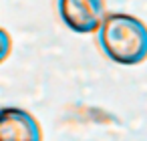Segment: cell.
Instances as JSON below:
<instances>
[{"label":"cell","mask_w":147,"mask_h":141,"mask_svg":"<svg viewBox=\"0 0 147 141\" xmlns=\"http://www.w3.org/2000/svg\"><path fill=\"white\" fill-rule=\"evenodd\" d=\"M0 141H42V127L26 109L4 107L0 113Z\"/></svg>","instance_id":"3957f363"},{"label":"cell","mask_w":147,"mask_h":141,"mask_svg":"<svg viewBox=\"0 0 147 141\" xmlns=\"http://www.w3.org/2000/svg\"><path fill=\"white\" fill-rule=\"evenodd\" d=\"M57 12L61 22L77 34L99 32L105 18V0H57Z\"/></svg>","instance_id":"7a4b0ae2"},{"label":"cell","mask_w":147,"mask_h":141,"mask_svg":"<svg viewBox=\"0 0 147 141\" xmlns=\"http://www.w3.org/2000/svg\"><path fill=\"white\" fill-rule=\"evenodd\" d=\"M97 43L103 55L121 67H135L147 61V24L127 12H109Z\"/></svg>","instance_id":"6da1fadb"},{"label":"cell","mask_w":147,"mask_h":141,"mask_svg":"<svg viewBox=\"0 0 147 141\" xmlns=\"http://www.w3.org/2000/svg\"><path fill=\"white\" fill-rule=\"evenodd\" d=\"M2 36H4V59H6V55H8V45H10V38H8V32L6 30H2Z\"/></svg>","instance_id":"277c9868"}]
</instances>
